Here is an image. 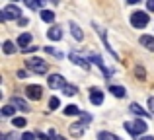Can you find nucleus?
<instances>
[{"label":"nucleus","instance_id":"20","mask_svg":"<svg viewBox=\"0 0 154 140\" xmlns=\"http://www.w3.org/2000/svg\"><path fill=\"white\" fill-rule=\"evenodd\" d=\"M64 115H82V111L78 109V105H68L64 107Z\"/></svg>","mask_w":154,"mask_h":140},{"label":"nucleus","instance_id":"1","mask_svg":"<svg viewBox=\"0 0 154 140\" xmlns=\"http://www.w3.org/2000/svg\"><path fill=\"white\" fill-rule=\"evenodd\" d=\"M146 129H148V125L144 121H129V123H125V130H127L129 134H133V136H143L144 133H146Z\"/></svg>","mask_w":154,"mask_h":140},{"label":"nucleus","instance_id":"6","mask_svg":"<svg viewBox=\"0 0 154 140\" xmlns=\"http://www.w3.org/2000/svg\"><path fill=\"white\" fill-rule=\"evenodd\" d=\"M26 94H27V97H29V99L37 101V99H41L43 88H41V86H27V88H26Z\"/></svg>","mask_w":154,"mask_h":140},{"label":"nucleus","instance_id":"18","mask_svg":"<svg viewBox=\"0 0 154 140\" xmlns=\"http://www.w3.org/2000/svg\"><path fill=\"white\" fill-rule=\"evenodd\" d=\"M60 90H63L64 95H76V94H78V88H76V86H70V84H64Z\"/></svg>","mask_w":154,"mask_h":140},{"label":"nucleus","instance_id":"16","mask_svg":"<svg viewBox=\"0 0 154 140\" xmlns=\"http://www.w3.org/2000/svg\"><path fill=\"white\" fill-rule=\"evenodd\" d=\"M129 109H131V113H135V115H139V117H146V111L143 109V107L139 105V103H131V107H129Z\"/></svg>","mask_w":154,"mask_h":140},{"label":"nucleus","instance_id":"4","mask_svg":"<svg viewBox=\"0 0 154 140\" xmlns=\"http://www.w3.org/2000/svg\"><path fill=\"white\" fill-rule=\"evenodd\" d=\"M20 16H22V10H20L16 4H10V6H6L2 10L0 18H2V19H14V18H20Z\"/></svg>","mask_w":154,"mask_h":140},{"label":"nucleus","instance_id":"25","mask_svg":"<svg viewBox=\"0 0 154 140\" xmlns=\"http://www.w3.org/2000/svg\"><path fill=\"white\" fill-rule=\"evenodd\" d=\"M14 51H16V47H14V43H12V41L4 43V53H6V55H12Z\"/></svg>","mask_w":154,"mask_h":140},{"label":"nucleus","instance_id":"10","mask_svg":"<svg viewBox=\"0 0 154 140\" xmlns=\"http://www.w3.org/2000/svg\"><path fill=\"white\" fill-rule=\"evenodd\" d=\"M12 105H14L18 111H23V113H27V111H29V105H27L23 99H20V97H12Z\"/></svg>","mask_w":154,"mask_h":140},{"label":"nucleus","instance_id":"34","mask_svg":"<svg viewBox=\"0 0 154 140\" xmlns=\"http://www.w3.org/2000/svg\"><path fill=\"white\" fill-rule=\"evenodd\" d=\"M26 76H27L26 70H20V72H18V78H26Z\"/></svg>","mask_w":154,"mask_h":140},{"label":"nucleus","instance_id":"29","mask_svg":"<svg viewBox=\"0 0 154 140\" xmlns=\"http://www.w3.org/2000/svg\"><path fill=\"white\" fill-rule=\"evenodd\" d=\"M35 136H37V134H31V133H23L22 140H35Z\"/></svg>","mask_w":154,"mask_h":140},{"label":"nucleus","instance_id":"28","mask_svg":"<svg viewBox=\"0 0 154 140\" xmlns=\"http://www.w3.org/2000/svg\"><path fill=\"white\" fill-rule=\"evenodd\" d=\"M57 107H59V99H57V97H51L49 99V109H57Z\"/></svg>","mask_w":154,"mask_h":140},{"label":"nucleus","instance_id":"3","mask_svg":"<svg viewBox=\"0 0 154 140\" xmlns=\"http://www.w3.org/2000/svg\"><path fill=\"white\" fill-rule=\"evenodd\" d=\"M131 23H133V27H137V29L144 27L148 23V14L146 12H133L131 14Z\"/></svg>","mask_w":154,"mask_h":140},{"label":"nucleus","instance_id":"35","mask_svg":"<svg viewBox=\"0 0 154 140\" xmlns=\"http://www.w3.org/2000/svg\"><path fill=\"white\" fill-rule=\"evenodd\" d=\"M140 140H154V138H152V136H143Z\"/></svg>","mask_w":154,"mask_h":140},{"label":"nucleus","instance_id":"7","mask_svg":"<svg viewBox=\"0 0 154 140\" xmlns=\"http://www.w3.org/2000/svg\"><path fill=\"white\" fill-rule=\"evenodd\" d=\"M90 61H92V62H96V66H98V68H102V72H103L105 76H107V78L113 74V70L105 68V64H103V61H102V58H100V55H94V53H92V55H90Z\"/></svg>","mask_w":154,"mask_h":140},{"label":"nucleus","instance_id":"23","mask_svg":"<svg viewBox=\"0 0 154 140\" xmlns=\"http://www.w3.org/2000/svg\"><path fill=\"white\" fill-rule=\"evenodd\" d=\"M12 125H14L16 129H23V127L27 125V121L23 117H14V123H12Z\"/></svg>","mask_w":154,"mask_h":140},{"label":"nucleus","instance_id":"17","mask_svg":"<svg viewBox=\"0 0 154 140\" xmlns=\"http://www.w3.org/2000/svg\"><path fill=\"white\" fill-rule=\"evenodd\" d=\"M18 45H20V47H27V45H31V33H22V35H20Z\"/></svg>","mask_w":154,"mask_h":140},{"label":"nucleus","instance_id":"36","mask_svg":"<svg viewBox=\"0 0 154 140\" xmlns=\"http://www.w3.org/2000/svg\"><path fill=\"white\" fill-rule=\"evenodd\" d=\"M127 2H129V4H137V2H139V0H127Z\"/></svg>","mask_w":154,"mask_h":140},{"label":"nucleus","instance_id":"13","mask_svg":"<svg viewBox=\"0 0 154 140\" xmlns=\"http://www.w3.org/2000/svg\"><path fill=\"white\" fill-rule=\"evenodd\" d=\"M70 61H72V62H76V64H80V66H82L84 70H90V64H88V62L84 61L82 57H78L76 53H70Z\"/></svg>","mask_w":154,"mask_h":140},{"label":"nucleus","instance_id":"30","mask_svg":"<svg viewBox=\"0 0 154 140\" xmlns=\"http://www.w3.org/2000/svg\"><path fill=\"white\" fill-rule=\"evenodd\" d=\"M35 49H37V47H31V45H27V47H23L22 51H23V53H33Z\"/></svg>","mask_w":154,"mask_h":140},{"label":"nucleus","instance_id":"22","mask_svg":"<svg viewBox=\"0 0 154 140\" xmlns=\"http://www.w3.org/2000/svg\"><path fill=\"white\" fill-rule=\"evenodd\" d=\"M2 115H4V117H12V115H16V107L14 105H4L2 107Z\"/></svg>","mask_w":154,"mask_h":140},{"label":"nucleus","instance_id":"5","mask_svg":"<svg viewBox=\"0 0 154 140\" xmlns=\"http://www.w3.org/2000/svg\"><path fill=\"white\" fill-rule=\"evenodd\" d=\"M47 84H49V88H53V90H57V88H63L64 84V78L60 74H51L49 78H47Z\"/></svg>","mask_w":154,"mask_h":140},{"label":"nucleus","instance_id":"9","mask_svg":"<svg viewBox=\"0 0 154 140\" xmlns=\"http://www.w3.org/2000/svg\"><path fill=\"white\" fill-rule=\"evenodd\" d=\"M88 123H84V121H80V123H72L70 125V134L72 136H82L84 134V127H86Z\"/></svg>","mask_w":154,"mask_h":140},{"label":"nucleus","instance_id":"24","mask_svg":"<svg viewBox=\"0 0 154 140\" xmlns=\"http://www.w3.org/2000/svg\"><path fill=\"white\" fill-rule=\"evenodd\" d=\"M98 140H119V138H117L115 134H111V133H100Z\"/></svg>","mask_w":154,"mask_h":140},{"label":"nucleus","instance_id":"21","mask_svg":"<svg viewBox=\"0 0 154 140\" xmlns=\"http://www.w3.org/2000/svg\"><path fill=\"white\" fill-rule=\"evenodd\" d=\"M43 4V0H26V6L31 8V10H39Z\"/></svg>","mask_w":154,"mask_h":140},{"label":"nucleus","instance_id":"14","mask_svg":"<svg viewBox=\"0 0 154 140\" xmlns=\"http://www.w3.org/2000/svg\"><path fill=\"white\" fill-rule=\"evenodd\" d=\"M109 94H113L115 97H125L127 95V90L121 86H109Z\"/></svg>","mask_w":154,"mask_h":140},{"label":"nucleus","instance_id":"11","mask_svg":"<svg viewBox=\"0 0 154 140\" xmlns=\"http://www.w3.org/2000/svg\"><path fill=\"white\" fill-rule=\"evenodd\" d=\"M47 37L51 39V41H59V39H63V29L60 27H51L49 31H47Z\"/></svg>","mask_w":154,"mask_h":140},{"label":"nucleus","instance_id":"12","mask_svg":"<svg viewBox=\"0 0 154 140\" xmlns=\"http://www.w3.org/2000/svg\"><path fill=\"white\" fill-rule=\"evenodd\" d=\"M140 45L148 51H154V37L152 35H140Z\"/></svg>","mask_w":154,"mask_h":140},{"label":"nucleus","instance_id":"27","mask_svg":"<svg viewBox=\"0 0 154 140\" xmlns=\"http://www.w3.org/2000/svg\"><path fill=\"white\" fill-rule=\"evenodd\" d=\"M45 51H47V53H51V55H55V57H59V58H63V53H59V51L53 49V47H45Z\"/></svg>","mask_w":154,"mask_h":140},{"label":"nucleus","instance_id":"26","mask_svg":"<svg viewBox=\"0 0 154 140\" xmlns=\"http://www.w3.org/2000/svg\"><path fill=\"white\" fill-rule=\"evenodd\" d=\"M135 74L139 76V80H144V76H146V72H144V68H140V66H137V68H135Z\"/></svg>","mask_w":154,"mask_h":140},{"label":"nucleus","instance_id":"32","mask_svg":"<svg viewBox=\"0 0 154 140\" xmlns=\"http://www.w3.org/2000/svg\"><path fill=\"white\" fill-rule=\"evenodd\" d=\"M18 22H20V25H26V23H27V18H18Z\"/></svg>","mask_w":154,"mask_h":140},{"label":"nucleus","instance_id":"31","mask_svg":"<svg viewBox=\"0 0 154 140\" xmlns=\"http://www.w3.org/2000/svg\"><path fill=\"white\" fill-rule=\"evenodd\" d=\"M148 107H150V113L154 115V97H150V99H148Z\"/></svg>","mask_w":154,"mask_h":140},{"label":"nucleus","instance_id":"8","mask_svg":"<svg viewBox=\"0 0 154 140\" xmlns=\"http://www.w3.org/2000/svg\"><path fill=\"white\" fill-rule=\"evenodd\" d=\"M90 101L94 103V105H102V103H103V94H102V90H98V88H92V90H90Z\"/></svg>","mask_w":154,"mask_h":140},{"label":"nucleus","instance_id":"37","mask_svg":"<svg viewBox=\"0 0 154 140\" xmlns=\"http://www.w3.org/2000/svg\"><path fill=\"white\" fill-rule=\"evenodd\" d=\"M53 140H64V138H63V136H55Z\"/></svg>","mask_w":154,"mask_h":140},{"label":"nucleus","instance_id":"19","mask_svg":"<svg viewBox=\"0 0 154 140\" xmlns=\"http://www.w3.org/2000/svg\"><path fill=\"white\" fill-rule=\"evenodd\" d=\"M41 19H43V22H47V23H53V22H55V12L43 10L41 12Z\"/></svg>","mask_w":154,"mask_h":140},{"label":"nucleus","instance_id":"33","mask_svg":"<svg viewBox=\"0 0 154 140\" xmlns=\"http://www.w3.org/2000/svg\"><path fill=\"white\" fill-rule=\"evenodd\" d=\"M148 10L154 12V0H148Z\"/></svg>","mask_w":154,"mask_h":140},{"label":"nucleus","instance_id":"2","mask_svg":"<svg viewBox=\"0 0 154 140\" xmlns=\"http://www.w3.org/2000/svg\"><path fill=\"white\" fill-rule=\"evenodd\" d=\"M26 66L29 68L31 72H35V74H47V62H43L41 58H29V61L26 62Z\"/></svg>","mask_w":154,"mask_h":140},{"label":"nucleus","instance_id":"15","mask_svg":"<svg viewBox=\"0 0 154 140\" xmlns=\"http://www.w3.org/2000/svg\"><path fill=\"white\" fill-rule=\"evenodd\" d=\"M70 29H72V37H74V39H78V41H82V39H84L82 29H80V27L76 25L74 22H70Z\"/></svg>","mask_w":154,"mask_h":140},{"label":"nucleus","instance_id":"38","mask_svg":"<svg viewBox=\"0 0 154 140\" xmlns=\"http://www.w3.org/2000/svg\"><path fill=\"white\" fill-rule=\"evenodd\" d=\"M49 2H53V4H59V0H49Z\"/></svg>","mask_w":154,"mask_h":140}]
</instances>
